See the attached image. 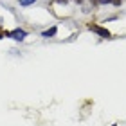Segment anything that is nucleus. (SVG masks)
Listing matches in <instances>:
<instances>
[{"label": "nucleus", "mask_w": 126, "mask_h": 126, "mask_svg": "<svg viewBox=\"0 0 126 126\" xmlns=\"http://www.w3.org/2000/svg\"><path fill=\"white\" fill-rule=\"evenodd\" d=\"M88 29H90V31H94L95 34H99L101 38H110V31H108V29H105V27H101V25L90 24V25H88Z\"/></svg>", "instance_id": "nucleus-1"}, {"label": "nucleus", "mask_w": 126, "mask_h": 126, "mask_svg": "<svg viewBox=\"0 0 126 126\" xmlns=\"http://www.w3.org/2000/svg\"><path fill=\"white\" fill-rule=\"evenodd\" d=\"M5 36H9V38H13V40H18V42H22V40L27 36V31H24V29H15V31H11V32H5Z\"/></svg>", "instance_id": "nucleus-2"}, {"label": "nucleus", "mask_w": 126, "mask_h": 126, "mask_svg": "<svg viewBox=\"0 0 126 126\" xmlns=\"http://www.w3.org/2000/svg\"><path fill=\"white\" fill-rule=\"evenodd\" d=\"M56 32H58V27H50L49 31H43V32H42V36H43V38H50V36H54Z\"/></svg>", "instance_id": "nucleus-3"}, {"label": "nucleus", "mask_w": 126, "mask_h": 126, "mask_svg": "<svg viewBox=\"0 0 126 126\" xmlns=\"http://www.w3.org/2000/svg\"><path fill=\"white\" fill-rule=\"evenodd\" d=\"M34 2H36V0H20V5H31Z\"/></svg>", "instance_id": "nucleus-4"}, {"label": "nucleus", "mask_w": 126, "mask_h": 126, "mask_svg": "<svg viewBox=\"0 0 126 126\" xmlns=\"http://www.w3.org/2000/svg\"><path fill=\"white\" fill-rule=\"evenodd\" d=\"M99 2H101V4H110L112 0H99Z\"/></svg>", "instance_id": "nucleus-5"}, {"label": "nucleus", "mask_w": 126, "mask_h": 126, "mask_svg": "<svg viewBox=\"0 0 126 126\" xmlns=\"http://www.w3.org/2000/svg\"><path fill=\"white\" fill-rule=\"evenodd\" d=\"M112 2L115 4V5H119V4H121V0H112Z\"/></svg>", "instance_id": "nucleus-6"}, {"label": "nucleus", "mask_w": 126, "mask_h": 126, "mask_svg": "<svg viewBox=\"0 0 126 126\" xmlns=\"http://www.w3.org/2000/svg\"><path fill=\"white\" fill-rule=\"evenodd\" d=\"M58 2H63V4H65V2H67V0H58Z\"/></svg>", "instance_id": "nucleus-7"}, {"label": "nucleus", "mask_w": 126, "mask_h": 126, "mask_svg": "<svg viewBox=\"0 0 126 126\" xmlns=\"http://www.w3.org/2000/svg\"><path fill=\"white\" fill-rule=\"evenodd\" d=\"M0 38H4V32H0Z\"/></svg>", "instance_id": "nucleus-8"}, {"label": "nucleus", "mask_w": 126, "mask_h": 126, "mask_svg": "<svg viewBox=\"0 0 126 126\" xmlns=\"http://www.w3.org/2000/svg\"><path fill=\"white\" fill-rule=\"evenodd\" d=\"M81 2H83V0H78V4H81Z\"/></svg>", "instance_id": "nucleus-9"}]
</instances>
